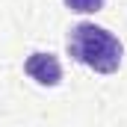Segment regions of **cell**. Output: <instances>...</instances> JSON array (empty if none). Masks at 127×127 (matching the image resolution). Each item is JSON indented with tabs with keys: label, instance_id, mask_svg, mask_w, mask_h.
Instances as JSON below:
<instances>
[{
	"label": "cell",
	"instance_id": "cell-1",
	"mask_svg": "<svg viewBox=\"0 0 127 127\" xmlns=\"http://www.w3.org/2000/svg\"><path fill=\"white\" fill-rule=\"evenodd\" d=\"M68 53L80 65L92 68L97 74H115L124 56V47L106 27L83 21L68 32Z\"/></svg>",
	"mask_w": 127,
	"mask_h": 127
},
{
	"label": "cell",
	"instance_id": "cell-2",
	"mask_svg": "<svg viewBox=\"0 0 127 127\" xmlns=\"http://www.w3.org/2000/svg\"><path fill=\"white\" fill-rule=\"evenodd\" d=\"M24 71L30 74L38 86H59L62 83V65L53 53H30L27 62H24Z\"/></svg>",
	"mask_w": 127,
	"mask_h": 127
},
{
	"label": "cell",
	"instance_id": "cell-3",
	"mask_svg": "<svg viewBox=\"0 0 127 127\" xmlns=\"http://www.w3.org/2000/svg\"><path fill=\"white\" fill-rule=\"evenodd\" d=\"M71 12H80V15H89V12H100L103 9V0H62Z\"/></svg>",
	"mask_w": 127,
	"mask_h": 127
}]
</instances>
